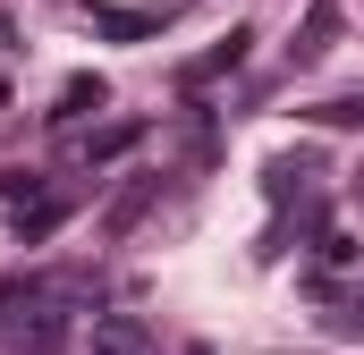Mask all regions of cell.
<instances>
[{"instance_id":"cell-11","label":"cell","mask_w":364,"mask_h":355,"mask_svg":"<svg viewBox=\"0 0 364 355\" xmlns=\"http://www.w3.org/2000/svg\"><path fill=\"white\" fill-rule=\"evenodd\" d=\"M34 195H51V186H43V170H9V178H0V203H9V212H26Z\"/></svg>"},{"instance_id":"cell-5","label":"cell","mask_w":364,"mask_h":355,"mask_svg":"<svg viewBox=\"0 0 364 355\" xmlns=\"http://www.w3.org/2000/svg\"><path fill=\"white\" fill-rule=\"evenodd\" d=\"M331 43H339V0H305L288 60H296V68H314V60H331Z\"/></svg>"},{"instance_id":"cell-9","label":"cell","mask_w":364,"mask_h":355,"mask_svg":"<svg viewBox=\"0 0 364 355\" xmlns=\"http://www.w3.org/2000/svg\"><path fill=\"white\" fill-rule=\"evenodd\" d=\"M314 263L322 271H356L364 263V237L356 229H322V237H314Z\"/></svg>"},{"instance_id":"cell-3","label":"cell","mask_w":364,"mask_h":355,"mask_svg":"<svg viewBox=\"0 0 364 355\" xmlns=\"http://www.w3.org/2000/svg\"><path fill=\"white\" fill-rule=\"evenodd\" d=\"M144 144V119H110V127H85L77 144H68V161L77 170H110V161H127Z\"/></svg>"},{"instance_id":"cell-12","label":"cell","mask_w":364,"mask_h":355,"mask_svg":"<svg viewBox=\"0 0 364 355\" xmlns=\"http://www.w3.org/2000/svg\"><path fill=\"white\" fill-rule=\"evenodd\" d=\"M339 330H356V339H364V279L339 296Z\"/></svg>"},{"instance_id":"cell-1","label":"cell","mask_w":364,"mask_h":355,"mask_svg":"<svg viewBox=\"0 0 364 355\" xmlns=\"http://www.w3.org/2000/svg\"><path fill=\"white\" fill-rule=\"evenodd\" d=\"M60 339H68V288L60 279H9L0 288V347L51 355Z\"/></svg>"},{"instance_id":"cell-8","label":"cell","mask_w":364,"mask_h":355,"mask_svg":"<svg viewBox=\"0 0 364 355\" xmlns=\"http://www.w3.org/2000/svg\"><path fill=\"white\" fill-rule=\"evenodd\" d=\"M60 220H68V195H34V203L17 212V246H43Z\"/></svg>"},{"instance_id":"cell-4","label":"cell","mask_w":364,"mask_h":355,"mask_svg":"<svg viewBox=\"0 0 364 355\" xmlns=\"http://www.w3.org/2000/svg\"><path fill=\"white\" fill-rule=\"evenodd\" d=\"M102 102H110V85H102L93 68H77L68 85L51 93V110H43V127H60V136H68V127H85V119H93V110H102Z\"/></svg>"},{"instance_id":"cell-13","label":"cell","mask_w":364,"mask_h":355,"mask_svg":"<svg viewBox=\"0 0 364 355\" xmlns=\"http://www.w3.org/2000/svg\"><path fill=\"white\" fill-rule=\"evenodd\" d=\"M9 51H17V34H9V17H0V60H9Z\"/></svg>"},{"instance_id":"cell-6","label":"cell","mask_w":364,"mask_h":355,"mask_svg":"<svg viewBox=\"0 0 364 355\" xmlns=\"http://www.w3.org/2000/svg\"><path fill=\"white\" fill-rule=\"evenodd\" d=\"M296 119H305V127H331V136H364V85L331 93V102H305Z\"/></svg>"},{"instance_id":"cell-10","label":"cell","mask_w":364,"mask_h":355,"mask_svg":"<svg viewBox=\"0 0 364 355\" xmlns=\"http://www.w3.org/2000/svg\"><path fill=\"white\" fill-rule=\"evenodd\" d=\"M246 43H255V34H246V26H237V34H229V43H220V51H203V60H195V68H186V85H212V77H229V68H237V60H246Z\"/></svg>"},{"instance_id":"cell-7","label":"cell","mask_w":364,"mask_h":355,"mask_svg":"<svg viewBox=\"0 0 364 355\" xmlns=\"http://www.w3.org/2000/svg\"><path fill=\"white\" fill-rule=\"evenodd\" d=\"M93 34H110V43H144V34H161V17H153V9H93Z\"/></svg>"},{"instance_id":"cell-14","label":"cell","mask_w":364,"mask_h":355,"mask_svg":"<svg viewBox=\"0 0 364 355\" xmlns=\"http://www.w3.org/2000/svg\"><path fill=\"white\" fill-rule=\"evenodd\" d=\"M356 212H364V178H356Z\"/></svg>"},{"instance_id":"cell-2","label":"cell","mask_w":364,"mask_h":355,"mask_svg":"<svg viewBox=\"0 0 364 355\" xmlns=\"http://www.w3.org/2000/svg\"><path fill=\"white\" fill-rule=\"evenodd\" d=\"M85 355H161L144 313H93L85 322Z\"/></svg>"}]
</instances>
